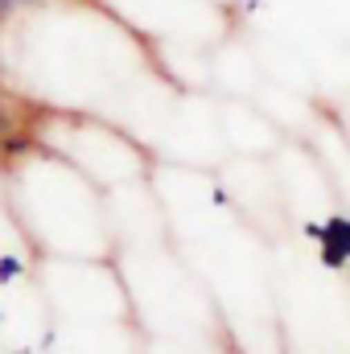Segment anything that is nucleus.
I'll return each mask as SVG.
<instances>
[{
	"mask_svg": "<svg viewBox=\"0 0 350 354\" xmlns=\"http://www.w3.org/2000/svg\"><path fill=\"white\" fill-rule=\"evenodd\" d=\"M12 276H21V260L4 256V260H0V280H12Z\"/></svg>",
	"mask_w": 350,
	"mask_h": 354,
	"instance_id": "1",
	"label": "nucleus"
},
{
	"mask_svg": "<svg viewBox=\"0 0 350 354\" xmlns=\"http://www.w3.org/2000/svg\"><path fill=\"white\" fill-rule=\"evenodd\" d=\"M0 128H8V115H4V103H0Z\"/></svg>",
	"mask_w": 350,
	"mask_h": 354,
	"instance_id": "3",
	"label": "nucleus"
},
{
	"mask_svg": "<svg viewBox=\"0 0 350 354\" xmlns=\"http://www.w3.org/2000/svg\"><path fill=\"white\" fill-rule=\"evenodd\" d=\"M17 4H25V0H0V17H8V12H12Z\"/></svg>",
	"mask_w": 350,
	"mask_h": 354,
	"instance_id": "2",
	"label": "nucleus"
}]
</instances>
